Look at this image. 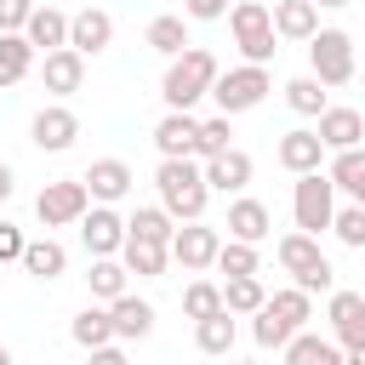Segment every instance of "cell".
<instances>
[{"instance_id":"obj_1","label":"cell","mask_w":365,"mask_h":365,"mask_svg":"<svg viewBox=\"0 0 365 365\" xmlns=\"http://www.w3.org/2000/svg\"><path fill=\"white\" fill-rule=\"evenodd\" d=\"M154 188H160V205H165L177 222H194V217H205V205H211V182H205V165H200L194 154H160Z\"/></svg>"},{"instance_id":"obj_2","label":"cell","mask_w":365,"mask_h":365,"mask_svg":"<svg viewBox=\"0 0 365 365\" xmlns=\"http://www.w3.org/2000/svg\"><path fill=\"white\" fill-rule=\"evenodd\" d=\"M217 74H222V68H217V57H211L205 46H188V51L165 57V80H160L165 108H194L200 97H211Z\"/></svg>"},{"instance_id":"obj_3","label":"cell","mask_w":365,"mask_h":365,"mask_svg":"<svg viewBox=\"0 0 365 365\" xmlns=\"http://www.w3.org/2000/svg\"><path fill=\"white\" fill-rule=\"evenodd\" d=\"M228 34H234L245 63H274V51H279L274 6H262V0H234L228 6Z\"/></svg>"},{"instance_id":"obj_4","label":"cell","mask_w":365,"mask_h":365,"mask_svg":"<svg viewBox=\"0 0 365 365\" xmlns=\"http://www.w3.org/2000/svg\"><path fill=\"white\" fill-rule=\"evenodd\" d=\"M308 74H319L331 91H336V86H348V80H359L354 34H348V29H319V34L308 40Z\"/></svg>"},{"instance_id":"obj_5","label":"cell","mask_w":365,"mask_h":365,"mask_svg":"<svg viewBox=\"0 0 365 365\" xmlns=\"http://www.w3.org/2000/svg\"><path fill=\"white\" fill-rule=\"evenodd\" d=\"M291 217H297V228H308V234H325V228H331V217H336V182H331L325 165L297 177V188H291Z\"/></svg>"},{"instance_id":"obj_6","label":"cell","mask_w":365,"mask_h":365,"mask_svg":"<svg viewBox=\"0 0 365 365\" xmlns=\"http://www.w3.org/2000/svg\"><path fill=\"white\" fill-rule=\"evenodd\" d=\"M268 91H274L268 63H240V68L217 74V86H211V97H217V108H222V114H251Z\"/></svg>"},{"instance_id":"obj_7","label":"cell","mask_w":365,"mask_h":365,"mask_svg":"<svg viewBox=\"0 0 365 365\" xmlns=\"http://www.w3.org/2000/svg\"><path fill=\"white\" fill-rule=\"evenodd\" d=\"M86 205H91L86 177H63V182H46V188L34 194V217H40L46 228H74V222L86 217Z\"/></svg>"},{"instance_id":"obj_8","label":"cell","mask_w":365,"mask_h":365,"mask_svg":"<svg viewBox=\"0 0 365 365\" xmlns=\"http://www.w3.org/2000/svg\"><path fill=\"white\" fill-rule=\"evenodd\" d=\"M217 251H222V234H217L205 217L177 222V234H171V262H177L182 274H205V268H217Z\"/></svg>"},{"instance_id":"obj_9","label":"cell","mask_w":365,"mask_h":365,"mask_svg":"<svg viewBox=\"0 0 365 365\" xmlns=\"http://www.w3.org/2000/svg\"><path fill=\"white\" fill-rule=\"evenodd\" d=\"M29 143L40 148V154H68L74 143H80V114L57 97V103H46L34 120H29Z\"/></svg>"},{"instance_id":"obj_10","label":"cell","mask_w":365,"mask_h":365,"mask_svg":"<svg viewBox=\"0 0 365 365\" xmlns=\"http://www.w3.org/2000/svg\"><path fill=\"white\" fill-rule=\"evenodd\" d=\"M74 228H80V240H86L91 257H120V245H125V217H120L108 200H91Z\"/></svg>"},{"instance_id":"obj_11","label":"cell","mask_w":365,"mask_h":365,"mask_svg":"<svg viewBox=\"0 0 365 365\" xmlns=\"http://www.w3.org/2000/svg\"><path fill=\"white\" fill-rule=\"evenodd\" d=\"M325 319H331V336L342 342V354L365 348V291H336V285H331Z\"/></svg>"},{"instance_id":"obj_12","label":"cell","mask_w":365,"mask_h":365,"mask_svg":"<svg viewBox=\"0 0 365 365\" xmlns=\"http://www.w3.org/2000/svg\"><path fill=\"white\" fill-rule=\"evenodd\" d=\"M40 86L51 97H74L86 86V51L74 46H57V51H40Z\"/></svg>"},{"instance_id":"obj_13","label":"cell","mask_w":365,"mask_h":365,"mask_svg":"<svg viewBox=\"0 0 365 365\" xmlns=\"http://www.w3.org/2000/svg\"><path fill=\"white\" fill-rule=\"evenodd\" d=\"M325 154H331V148H325V137H319L314 125H297V131H285V137L274 143V160H279L291 177L319 171V165H325Z\"/></svg>"},{"instance_id":"obj_14","label":"cell","mask_w":365,"mask_h":365,"mask_svg":"<svg viewBox=\"0 0 365 365\" xmlns=\"http://www.w3.org/2000/svg\"><path fill=\"white\" fill-rule=\"evenodd\" d=\"M200 165H205L211 194H245V182L257 177V165H251L245 148H222V154H211V160H200Z\"/></svg>"},{"instance_id":"obj_15","label":"cell","mask_w":365,"mask_h":365,"mask_svg":"<svg viewBox=\"0 0 365 365\" xmlns=\"http://www.w3.org/2000/svg\"><path fill=\"white\" fill-rule=\"evenodd\" d=\"M68 46H74V51H86V57L108 51V46H114V17H108L103 6L74 11V17H68Z\"/></svg>"},{"instance_id":"obj_16","label":"cell","mask_w":365,"mask_h":365,"mask_svg":"<svg viewBox=\"0 0 365 365\" xmlns=\"http://www.w3.org/2000/svg\"><path fill=\"white\" fill-rule=\"evenodd\" d=\"M234 240H251V245H262L268 234H274V211L262 205V200H251V194H234L228 200V222H222Z\"/></svg>"},{"instance_id":"obj_17","label":"cell","mask_w":365,"mask_h":365,"mask_svg":"<svg viewBox=\"0 0 365 365\" xmlns=\"http://www.w3.org/2000/svg\"><path fill=\"white\" fill-rule=\"evenodd\" d=\"M314 131L325 137V148H359L365 143V114L342 108V103H325V114L314 120Z\"/></svg>"},{"instance_id":"obj_18","label":"cell","mask_w":365,"mask_h":365,"mask_svg":"<svg viewBox=\"0 0 365 365\" xmlns=\"http://www.w3.org/2000/svg\"><path fill=\"white\" fill-rule=\"evenodd\" d=\"M68 336H74V348H86V354H91V348L120 342V336H114V314H108V302H97V297H91V302L68 319Z\"/></svg>"},{"instance_id":"obj_19","label":"cell","mask_w":365,"mask_h":365,"mask_svg":"<svg viewBox=\"0 0 365 365\" xmlns=\"http://www.w3.org/2000/svg\"><path fill=\"white\" fill-rule=\"evenodd\" d=\"M40 63L34 40L23 29H0V91H11L17 80H29V68Z\"/></svg>"},{"instance_id":"obj_20","label":"cell","mask_w":365,"mask_h":365,"mask_svg":"<svg viewBox=\"0 0 365 365\" xmlns=\"http://www.w3.org/2000/svg\"><path fill=\"white\" fill-rule=\"evenodd\" d=\"M274 29H279V40L308 46L319 34V6L314 0H274Z\"/></svg>"},{"instance_id":"obj_21","label":"cell","mask_w":365,"mask_h":365,"mask_svg":"<svg viewBox=\"0 0 365 365\" xmlns=\"http://www.w3.org/2000/svg\"><path fill=\"white\" fill-rule=\"evenodd\" d=\"M120 262H125L137 279H160V274L171 268V245H165V240H143V234H125V245H120Z\"/></svg>"},{"instance_id":"obj_22","label":"cell","mask_w":365,"mask_h":365,"mask_svg":"<svg viewBox=\"0 0 365 365\" xmlns=\"http://www.w3.org/2000/svg\"><path fill=\"white\" fill-rule=\"evenodd\" d=\"M108 314H114V336H120V342H143V336L154 331V302H148V297L120 291V297L108 302Z\"/></svg>"},{"instance_id":"obj_23","label":"cell","mask_w":365,"mask_h":365,"mask_svg":"<svg viewBox=\"0 0 365 365\" xmlns=\"http://www.w3.org/2000/svg\"><path fill=\"white\" fill-rule=\"evenodd\" d=\"M131 182H137V177H131V165H125V160H114V154H108V160H91V171H86L91 200H108V205H120V200L131 194Z\"/></svg>"},{"instance_id":"obj_24","label":"cell","mask_w":365,"mask_h":365,"mask_svg":"<svg viewBox=\"0 0 365 365\" xmlns=\"http://www.w3.org/2000/svg\"><path fill=\"white\" fill-rule=\"evenodd\" d=\"M194 137H200L194 108H165V120L154 125V148L160 154H194Z\"/></svg>"},{"instance_id":"obj_25","label":"cell","mask_w":365,"mask_h":365,"mask_svg":"<svg viewBox=\"0 0 365 365\" xmlns=\"http://www.w3.org/2000/svg\"><path fill=\"white\" fill-rule=\"evenodd\" d=\"M285 365H342V342L336 336H314V331H297L285 348H279Z\"/></svg>"},{"instance_id":"obj_26","label":"cell","mask_w":365,"mask_h":365,"mask_svg":"<svg viewBox=\"0 0 365 365\" xmlns=\"http://www.w3.org/2000/svg\"><path fill=\"white\" fill-rule=\"evenodd\" d=\"M143 46L148 51H160V57H177V51H188L194 40H188V17H177V11H160V17H148V29H143Z\"/></svg>"},{"instance_id":"obj_27","label":"cell","mask_w":365,"mask_h":365,"mask_svg":"<svg viewBox=\"0 0 365 365\" xmlns=\"http://www.w3.org/2000/svg\"><path fill=\"white\" fill-rule=\"evenodd\" d=\"M274 257H279V268L297 279V274H308V268H314L325 251H319V234H308V228H291V234H279Z\"/></svg>"},{"instance_id":"obj_28","label":"cell","mask_w":365,"mask_h":365,"mask_svg":"<svg viewBox=\"0 0 365 365\" xmlns=\"http://www.w3.org/2000/svg\"><path fill=\"white\" fill-rule=\"evenodd\" d=\"M325 171H331L336 194H348V200H359V205H365V148H331Z\"/></svg>"},{"instance_id":"obj_29","label":"cell","mask_w":365,"mask_h":365,"mask_svg":"<svg viewBox=\"0 0 365 365\" xmlns=\"http://www.w3.org/2000/svg\"><path fill=\"white\" fill-rule=\"evenodd\" d=\"M240 314H205V319H194V348L200 354H234V342H240V325H234Z\"/></svg>"},{"instance_id":"obj_30","label":"cell","mask_w":365,"mask_h":365,"mask_svg":"<svg viewBox=\"0 0 365 365\" xmlns=\"http://www.w3.org/2000/svg\"><path fill=\"white\" fill-rule=\"evenodd\" d=\"M23 34L34 40V51H57V46H68V11H57V6H34V17L23 23Z\"/></svg>"},{"instance_id":"obj_31","label":"cell","mask_w":365,"mask_h":365,"mask_svg":"<svg viewBox=\"0 0 365 365\" xmlns=\"http://www.w3.org/2000/svg\"><path fill=\"white\" fill-rule=\"evenodd\" d=\"M325 91H331V86H325L319 74H297V80H285V108H291V114H302V120H319V114H325V103H331Z\"/></svg>"},{"instance_id":"obj_32","label":"cell","mask_w":365,"mask_h":365,"mask_svg":"<svg viewBox=\"0 0 365 365\" xmlns=\"http://www.w3.org/2000/svg\"><path fill=\"white\" fill-rule=\"evenodd\" d=\"M23 274H34V279H57V274H68V251L46 234V240H29L23 245Z\"/></svg>"},{"instance_id":"obj_33","label":"cell","mask_w":365,"mask_h":365,"mask_svg":"<svg viewBox=\"0 0 365 365\" xmlns=\"http://www.w3.org/2000/svg\"><path fill=\"white\" fill-rule=\"evenodd\" d=\"M222 302H228V314L251 319V314L268 302V285H262L257 274H228V279H222Z\"/></svg>"},{"instance_id":"obj_34","label":"cell","mask_w":365,"mask_h":365,"mask_svg":"<svg viewBox=\"0 0 365 365\" xmlns=\"http://www.w3.org/2000/svg\"><path fill=\"white\" fill-rule=\"evenodd\" d=\"M125 279H131V268H125L120 257H91V268H86V285H91L97 302H114V297L125 291Z\"/></svg>"},{"instance_id":"obj_35","label":"cell","mask_w":365,"mask_h":365,"mask_svg":"<svg viewBox=\"0 0 365 365\" xmlns=\"http://www.w3.org/2000/svg\"><path fill=\"white\" fill-rule=\"evenodd\" d=\"M291 336H297V325H291V319H279V314H274L268 302H262V308L251 314V342H257V348H268V354H279V348H285Z\"/></svg>"},{"instance_id":"obj_36","label":"cell","mask_w":365,"mask_h":365,"mask_svg":"<svg viewBox=\"0 0 365 365\" xmlns=\"http://www.w3.org/2000/svg\"><path fill=\"white\" fill-rule=\"evenodd\" d=\"M222 148H234V114H211V120H200V137H194V160H211V154H222Z\"/></svg>"},{"instance_id":"obj_37","label":"cell","mask_w":365,"mask_h":365,"mask_svg":"<svg viewBox=\"0 0 365 365\" xmlns=\"http://www.w3.org/2000/svg\"><path fill=\"white\" fill-rule=\"evenodd\" d=\"M125 234H143V240H165V245H171V234H177V217H171L165 205H137V211L125 217Z\"/></svg>"},{"instance_id":"obj_38","label":"cell","mask_w":365,"mask_h":365,"mask_svg":"<svg viewBox=\"0 0 365 365\" xmlns=\"http://www.w3.org/2000/svg\"><path fill=\"white\" fill-rule=\"evenodd\" d=\"M268 308H274V314H279V319H291V325H297V331H302V325H308V319H314V291H302V285H297V279H291V285H279V291H274V297H268Z\"/></svg>"},{"instance_id":"obj_39","label":"cell","mask_w":365,"mask_h":365,"mask_svg":"<svg viewBox=\"0 0 365 365\" xmlns=\"http://www.w3.org/2000/svg\"><path fill=\"white\" fill-rule=\"evenodd\" d=\"M228 302H222V285L217 279H188L182 285V314L188 319H205V314H222Z\"/></svg>"},{"instance_id":"obj_40","label":"cell","mask_w":365,"mask_h":365,"mask_svg":"<svg viewBox=\"0 0 365 365\" xmlns=\"http://www.w3.org/2000/svg\"><path fill=\"white\" fill-rule=\"evenodd\" d=\"M217 274H262V257H257V245L251 240H222V251H217Z\"/></svg>"},{"instance_id":"obj_41","label":"cell","mask_w":365,"mask_h":365,"mask_svg":"<svg viewBox=\"0 0 365 365\" xmlns=\"http://www.w3.org/2000/svg\"><path fill=\"white\" fill-rule=\"evenodd\" d=\"M331 234H336L348 251H365V205H359V200L336 205V217H331Z\"/></svg>"},{"instance_id":"obj_42","label":"cell","mask_w":365,"mask_h":365,"mask_svg":"<svg viewBox=\"0 0 365 365\" xmlns=\"http://www.w3.org/2000/svg\"><path fill=\"white\" fill-rule=\"evenodd\" d=\"M297 285H302V291H325V297H331V285H336V268H331V257H319L308 274H297Z\"/></svg>"},{"instance_id":"obj_43","label":"cell","mask_w":365,"mask_h":365,"mask_svg":"<svg viewBox=\"0 0 365 365\" xmlns=\"http://www.w3.org/2000/svg\"><path fill=\"white\" fill-rule=\"evenodd\" d=\"M228 6L234 0H182V17L188 23H217V17H228Z\"/></svg>"},{"instance_id":"obj_44","label":"cell","mask_w":365,"mask_h":365,"mask_svg":"<svg viewBox=\"0 0 365 365\" xmlns=\"http://www.w3.org/2000/svg\"><path fill=\"white\" fill-rule=\"evenodd\" d=\"M23 245H29V240H23V228L0 217V262H23Z\"/></svg>"},{"instance_id":"obj_45","label":"cell","mask_w":365,"mask_h":365,"mask_svg":"<svg viewBox=\"0 0 365 365\" xmlns=\"http://www.w3.org/2000/svg\"><path fill=\"white\" fill-rule=\"evenodd\" d=\"M34 17V0H0V29H23Z\"/></svg>"},{"instance_id":"obj_46","label":"cell","mask_w":365,"mask_h":365,"mask_svg":"<svg viewBox=\"0 0 365 365\" xmlns=\"http://www.w3.org/2000/svg\"><path fill=\"white\" fill-rule=\"evenodd\" d=\"M11 188H17V171H11V165H6V160H0V205H6V200H11Z\"/></svg>"},{"instance_id":"obj_47","label":"cell","mask_w":365,"mask_h":365,"mask_svg":"<svg viewBox=\"0 0 365 365\" xmlns=\"http://www.w3.org/2000/svg\"><path fill=\"white\" fill-rule=\"evenodd\" d=\"M319 11H342V6H354V0H314Z\"/></svg>"},{"instance_id":"obj_48","label":"cell","mask_w":365,"mask_h":365,"mask_svg":"<svg viewBox=\"0 0 365 365\" xmlns=\"http://www.w3.org/2000/svg\"><path fill=\"white\" fill-rule=\"evenodd\" d=\"M6 359H11V354H6V348H0V365H6Z\"/></svg>"},{"instance_id":"obj_49","label":"cell","mask_w":365,"mask_h":365,"mask_svg":"<svg viewBox=\"0 0 365 365\" xmlns=\"http://www.w3.org/2000/svg\"><path fill=\"white\" fill-rule=\"evenodd\" d=\"M359 86H365V68H359Z\"/></svg>"},{"instance_id":"obj_50","label":"cell","mask_w":365,"mask_h":365,"mask_svg":"<svg viewBox=\"0 0 365 365\" xmlns=\"http://www.w3.org/2000/svg\"><path fill=\"white\" fill-rule=\"evenodd\" d=\"M359 291H365V285H359Z\"/></svg>"}]
</instances>
